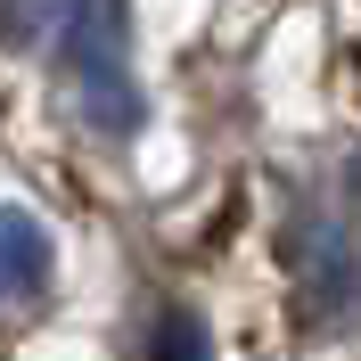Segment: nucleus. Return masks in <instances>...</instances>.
Listing matches in <instances>:
<instances>
[{
    "label": "nucleus",
    "mask_w": 361,
    "mask_h": 361,
    "mask_svg": "<svg viewBox=\"0 0 361 361\" xmlns=\"http://www.w3.org/2000/svg\"><path fill=\"white\" fill-rule=\"evenodd\" d=\"M58 25H66V0H0V42L8 49L58 42Z\"/></svg>",
    "instance_id": "7ed1b4c3"
},
{
    "label": "nucleus",
    "mask_w": 361,
    "mask_h": 361,
    "mask_svg": "<svg viewBox=\"0 0 361 361\" xmlns=\"http://www.w3.org/2000/svg\"><path fill=\"white\" fill-rule=\"evenodd\" d=\"M123 33H132L123 0H66V25H58V42H49L74 74H82L90 115H99V123H115V132H132V123H140L132 74H123Z\"/></svg>",
    "instance_id": "f257e3e1"
},
{
    "label": "nucleus",
    "mask_w": 361,
    "mask_h": 361,
    "mask_svg": "<svg viewBox=\"0 0 361 361\" xmlns=\"http://www.w3.org/2000/svg\"><path fill=\"white\" fill-rule=\"evenodd\" d=\"M148 361H214V345H205V329L189 312H164L157 337H148Z\"/></svg>",
    "instance_id": "20e7f679"
},
{
    "label": "nucleus",
    "mask_w": 361,
    "mask_h": 361,
    "mask_svg": "<svg viewBox=\"0 0 361 361\" xmlns=\"http://www.w3.org/2000/svg\"><path fill=\"white\" fill-rule=\"evenodd\" d=\"M49 279V230L17 205H0V304L8 295H33Z\"/></svg>",
    "instance_id": "f03ea898"
}]
</instances>
